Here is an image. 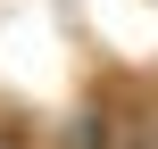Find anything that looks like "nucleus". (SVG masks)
Wrapping results in <instances>:
<instances>
[{
  "label": "nucleus",
  "instance_id": "nucleus-1",
  "mask_svg": "<svg viewBox=\"0 0 158 149\" xmlns=\"http://www.w3.org/2000/svg\"><path fill=\"white\" fill-rule=\"evenodd\" d=\"M0 149H33V141H25V133H17V124H0Z\"/></svg>",
  "mask_w": 158,
  "mask_h": 149
}]
</instances>
